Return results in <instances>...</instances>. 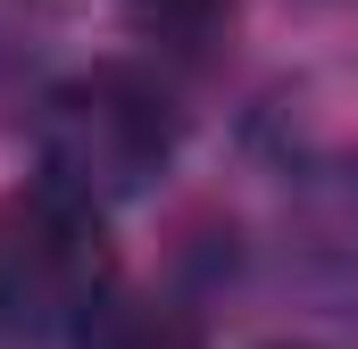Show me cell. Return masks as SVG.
<instances>
[{
    "label": "cell",
    "instance_id": "obj_4",
    "mask_svg": "<svg viewBox=\"0 0 358 349\" xmlns=\"http://www.w3.org/2000/svg\"><path fill=\"white\" fill-rule=\"evenodd\" d=\"M217 8H225V0H134V25H142V34H176V42H200V34L217 25Z\"/></svg>",
    "mask_w": 358,
    "mask_h": 349
},
{
    "label": "cell",
    "instance_id": "obj_1",
    "mask_svg": "<svg viewBox=\"0 0 358 349\" xmlns=\"http://www.w3.org/2000/svg\"><path fill=\"white\" fill-rule=\"evenodd\" d=\"M176 158V108L134 67H92L42 100V174L100 208L150 191Z\"/></svg>",
    "mask_w": 358,
    "mask_h": 349
},
{
    "label": "cell",
    "instance_id": "obj_3",
    "mask_svg": "<svg viewBox=\"0 0 358 349\" xmlns=\"http://www.w3.org/2000/svg\"><path fill=\"white\" fill-rule=\"evenodd\" d=\"M84 333L92 349H192V325L167 308H100Z\"/></svg>",
    "mask_w": 358,
    "mask_h": 349
},
{
    "label": "cell",
    "instance_id": "obj_2",
    "mask_svg": "<svg viewBox=\"0 0 358 349\" xmlns=\"http://www.w3.org/2000/svg\"><path fill=\"white\" fill-rule=\"evenodd\" d=\"M108 225L100 200L67 191V183H34L0 208V308L25 325H92L108 308Z\"/></svg>",
    "mask_w": 358,
    "mask_h": 349
}]
</instances>
